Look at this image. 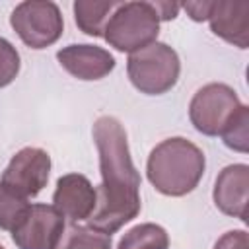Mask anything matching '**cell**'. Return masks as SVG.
I'll return each mask as SVG.
<instances>
[{"label":"cell","instance_id":"obj_1","mask_svg":"<svg viewBox=\"0 0 249 249\" xmlns=\"http://www.w3.org/2000/svg\"><path fill=\"white\" fill-rule=\"evenodd\" d=\"M91 134L99 154L101 185L95 189V210L88 218V226L111 235L140 214L142 179L130 156L126 130L117 117L95 119Z\"/></svg>","mask_w":249,"mask_h":249},{"label":"cell","instance_id":"obj_2","mask_svg":"<svg viewBox=\"0 0 249 249\" xmlns=\"http://www.w3.org/2000/svg\"><path fill=\"white\" fill-rule=\"evenodd\" d=\"M206 169L204 152L183 136H171L156 144L146 161V177L165 196L193 193Z\"/></svg>","mask_w":249,"mask_h":249},{"label":"cell","instance_id":"obj_3","mask_svg":"<svg viewBox=\"0 0 249 249\" xmlns=\"http://www.w3.org/2000/svg\"><path fill=\"white\" fill-rule=\"evenodd\" d=\"M160 16L152 2H119L113 10L103 39L119 53H134L158 41Z\"/></svg>","mask_w":249,"mask_h":249},{"label":"cell","instance_id":"obj_4","mask_svg":"<svg viewBox=\"0 0 249 249\" xmlns=\"http://www.w3.org/2000/svg\"><path fill=\"white\" fill-rule=\"evenodd\" d=\"M130 84L146 95H161L175 88L181 74V60L173 47L154 41L148 47L134 51L126 60Z\"/></svg>","mask_w":249,"mask_h":249},{"label":"cell","instance_id":"obj_5","mask_svg":"<svg viewBox=\"0 0 249 249\" xmlns=\"http://www.w3.org/2000/svg\"><path fill=\"white\" fill-rule=\"evenodd\" d=\"M10 25L18 37L35 51L54 45L64 31L60 8L51 0L19 2L10 14Z\"/></svg>","mask_w":249,"mask_h":249},{"label":"cell","instance_id":"obj_6","mask_svg":"<svg viewBox=\"0 0 249 249\" xmlns=\"http://www.w3.org/2000/svg\"><path fill=\"white\" fill-rule=\"evenodd\" d=\"M241 107V99L233 88L212 82L195 91L189 103L191 124L204 136H220L230 119Z\"/></svg>","mask_w":249,"mask_h":249},{"label":"cell","instance_id":"obj_7","mask_svg":"<svg viewBox=\"0 0 249 249\" xmlns=\"http://www.w3.org/2000/svg\"><path fill=\"white\" fill-rule=\"evenodd\" d=\"M66 230L64 216L53 204H29L19 224L10 231L18 249H56Z\"/></svg>","mask_w":249,"mask_h":249},{"label":"cell","instance_id":"obj_8","mask_svg":"<svg viewBox=\"0 0 249 249\" xmlns=\"http://www.w3.org/2000/svg\"><path fill=\"white\" fill-rule=\"evenodd\" d=\"M51 165L53 163L47 150L37 146H25L12 156L0 181L14 193L25 198H33L47 187Z\"/></svg>","mask_w":249,"mask_h":249},{"label":"cell","instance_id":"obj_9","mask_svg":"<svg viewBox=\"0 0 249 249\" xmlns=\"http://www.w3.org/2000/svg\"><path fill=\"white\" fill-rule=\"evenodd\" d=\"M58 64L74 78L84 82H93L109 76L115 70V56L97 45L72 43L56 53Z\"/></svg>","mask_w":249,"mask_h":249},{"label":"cell","instance_id":"obj_10","mask_svg":"<svg viewBox=\"0 0 249 249\" xmlns=\"http://www.w3.org/2000/svg\"><path fill=\"white\" fill-rule=\"evenodd\" d=\"M97 193L91 181L82 173H66L56 179V187L53 193V206L70 220L72 224L80 220H88L95 210Z\"/></svg>","mask_w":249,"mask_h":249},{"label":"cell","instance_id":"obj_11","mask_svg":"<svg viewBox=\"0 0 249 249\" xmlns=\"http://www.w3.org/2000/svg\"><path fill=\"white\" fill-rule=\"evenodd\" d=\"M247 195H249V165H226L214 183L212 198L216 208L231 218L247 222Z\"/></svg>","mask_w":249,"mask_h":249},{"label":"cell","instance_id":"obj_12","mask_svg":"<svg viewBox=\"0 0 249 249\" xmlns=\"http://www.w3.org/2000/svg\"><path fill=\"white\" fill-rule=\"evenodd\" d=\"M210 29L226 43L247 49L249 45V2L214 0L208 16Z\"/></svg>","mask_w":249,"mask_h":249},{"label":"cell","instance_id":"obj_13","mask_svg":"<svg viewBox=\"0 0 249 249\" xmlns=\"http://www.w3.org/2000/svg\"><path fill=\"white\" fill-rule=\"evenodd\" d=\"M117 4L115 0H76L72 10L78 29L89 37H103L105 25Z\"/></svg>","mask_w":249,"mask_h":249},{"label":"cell","instance_id":"obj_14","mask_svg":"<svg viewBox=\"0 0 249 249\" xmlns=\"http://www.w3.org/2000/svg\"><path fill=\"white\" fill-rule=\"evenodd\" d=\"M117 249H169V233L160 224L144 222L126 230Z\"/></svg>","mask_w":249,"mask_h":249},{"label":"cell","instance_id":"obj_15","mask_svg":"<svg viewBox=\"0 0 249 249\" xmlns=\"http://www.w3.org/2000/svg\"><path fill=\"white\" fill-rule=\"evenodd\" d=\"M56 249H113V241L109 233H103L91 226L70 224Z\"/></svg>","mask_w":249,"mask_h":249},{"label":"cell","instance_id":"obj_16","mask_svg":"<svg viewBox=\"0 0 249 249\" xmlns=\"http://www.w3.org/2000/svg\"><path fill=\"white\" fill-rule=\"evenodd\" d=\"M220 136L230 150L239 154L249 152V107L245 103H241V107L230 119Z\"/></svg>","mask_w":249,"mask_h":249},{"label":"cell","instance_id":"obj_17","mask_svg":"<svg viewBox=\"0 0 249 249\" xmlns=\"http://www.w3.org/2000/svg\"><path fill=\"white\" fill-rule=\"evenodd\" d=\"M29 198L14 193L0 181V230L12 231L29 208Z\"/></svg>","mask_w":249,"mask_h":249},{"label":"cell","instance_id":"obj_18","mask_svg":"<svg viewBox=\"0 0 249 249\" xmlns=\"http://www.w3.org/2000/svg\"><path fill=\"white\" fill-rule=\"evenodd\" d=\"M19 66H21L19 53L8 39L0 37V88L10 86L18 78Z\"/></svg>","mask_w":249,"mask_h":249},{"label":"cell","instance_id":"obj_19","mask_svg":"<svg viewBox=\"0 0 249 249\" xmlns=\"http://www.w3.org/2000/svg\"><path fill=\"white\" fill-rule=\"evenodd\" d=\"M214 249H249V233L245 230H230L218 237Z\"/></svg>","mask_w":249,"mask_h":249},{"label":"cell","instance_id":"obj_20","mask_svg":"<svg viewBox=\"0 0 249 249\" xmlns=\"http://www.w3.org/2000/svg\"><path fill=\"white\" fill-rule=\"evenodd\" d=\"M181 8L189 14V18H191L193 21H208L212 2H210V0H195V2H185V4H181Z\"/></svg>","mask_w":249,"mask_h":249},{"label":"cell","instance_id":"obj_21","mask_svg":"<svg viewBox=\"0 0 249 249\" xmlns=\"http://www.w3.org/2000/svg\"><path fill=\"white\" fill-rule=\"evenodd\" d=\"M158 16H160V21H169V19H175L179 10H181V4L177 2H152Z\"/></svg>","mask_w":249,"mask_h":249},{"label":"cell","instance_id":"obj_22","mask_svg":"<svg viewBox=\"0 0 249 249\" xmlns=\"http://www.w3.org/2000/svg\"><path fill=\"white\" fill-rule=\"evenodd\" d=\"M0 249H6V247H4V245H0Z\"/></svg>","mask_w":249,"mask_h":249}]
</instances>
